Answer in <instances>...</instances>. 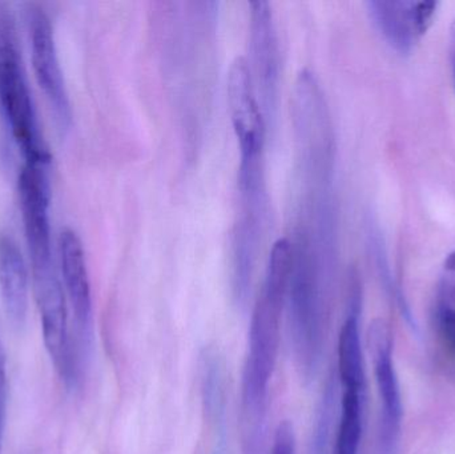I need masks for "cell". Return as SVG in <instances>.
<instances>
[{
  "label": "cell",
  "instance_id": "obj_1",
  "mask_svg": "<svg viewBox=\"0 0 455 454\" xmlns=\"http://www.w3.org/2000/svg\"><path fill=\"white\" fill-rule=\"evenodd\" d=\"M291 271L286 309L297 370L305 380L318 372L326 324V284L331 260L307 240L291 239Z\"/></svg>",
  "mask_w": 455,
  "mask_h": 454
},
{
  "label": "cell",
  "instance_id": "obj_2",
  "mask_svg": "<svg viewBox=\"0 0 455 454\" xmlns=\"http://www.w3.org/2000/svg\"><path fill=\"white\" fill-rule=\"evenodd\" d=\"M288 290V272L281 267H267L249 325L248 352L241 381L243 415H267V394L277 364L281 316Z\"/></svg>",
  "mask_w": 455,
  "mask_h": 454
},
{
  "label": "cell",
  "instance_id": "obj_3",
  "mask_svg": "<svg viewBox=\"0 0 455 454\" xmlns=\"http://www.w3.org/2000/svg\"><path fill=\"white\" fill-rule=\"evenodd\" d=\"M0 116L10 128L24 164L50 167L51 155L40 133L34 99L18 48L15 23L0 4Z\"/></svg>",
  "mask_w": 455,
  "mask_h": 454
},
{
  "label": "cell",
  "instance_id": "obj_4",
  "mask_svg": "<svg viewBox=\"0 0 455 454\" xmlns=\"http://www.w3.org/2000/svg\"><path fill=\"white\" fill-rule=\"evenodd\" d=\"M238 196L232 235V291L235 303L245 306L267 226V187L238 189Z\"/></svg>",
  "mask_w": 455,
  "mask_h": 454
},
{
  "label": "cell",
  "instance_id": "obj_5",
  "mask_svg": "<svg viewBox=\"0 0 455 454\" xmlns=\"http://www.w3.org/2000/svg\"><path fill=\"white\" fill-rule=\"evenodd\" d=\"M249 5V61H246L265 122L272 123L277 114L280 93V43L269 3L257 0Z\"/></svg>",
  "mask_w": 455,
  "mask_h": 454
},
{
  "label": "cell",
  "instance_id": "obj_6",
  "mask_svg": "<svg viewBox=\"0 0 455 454\" xmlns=\"http://www.w3.org/2000/svg\"><path fill=\"white\" fill-rule=\"evenodd\" d=\"M32 68L55 115L60 130H68L72 120L71 101L59 60L55 34L50 18L42 8H32L28 16Z\"/></svg>",
  "mask_w": 455,
  "mask_h": 454
},
{
  "label": "cell",
  "instance_id": "obj_7",
  "mask_svg": "<svg viewBox=\"0 0 455 454\" xmlns=\"http://www.w3.org/2000/svg\"><path fill=\"white\" fill-rule=\"evenodd\" d=\"M50 167L27 165L19 175L18 189L24 236L31 267L53 263L51 240Z\"/></svg>",
  "mask_w": 455,
  "mask_h": 454
},
{
  "label": "cell",
  "instance_id": "obj_8",
  "mask_svg": "<svg viewBox=\"0 0 455 454\" xmlns=\"http://www.w3.org/2000/svg\"><path fill=\"white\" fill-rule=\"evenodd\" d=\"M228 106L240 147V159L264 156V112L257 98L248 61L235 58L228 75Z\"/></svg>",
  "mask_w": 455,
  "mask_h": 454
},
{
  "label": "cell",
  "instance_id": "obj_9",
  "mask_svg": "<svg viewBox=\"0 0 455 454\" xmlns=\"http://www.w3.org/2000/svg\"><path fill=\"white\" fill-rule=\"evenodd\" d=\"M369 13L382 36L395 50L408 53L427 34L435 18V2H387L373 0L368 3Z\"/></svg>",
  "mask_w": 455,
  "mask_h": 454
},
{
  "label": "cell",
  "instance_id": "obj_10",
  "mask_svg": "<svg viewBox=\"0 0 455 454\" xmlns=\"http://www.w3.org/2000/svg\"><path fill=\"white\" fill-rule=\"evenodd\" d=\"M59 266L67 299L83 344L91 338L92 293L82 240L74 229H64L59 236Z\"/></svg>",
  "mask_w": 455,
  "mask_h": 454
},
{
  "label": "cell",
  "instance_id": "obj_11",
  "mask_svg": "<svg viewBox=\"0 0 455 454\" xmlns=\"http://www.w3.org/2000/svg\"><path fill=\"white\" fill-rule=\"evenodd\" d=\"M369 349L373 360L377 388L381 399L384 413L385 439L398 431L403 415L400 389L393 364L392 338L389 330L381 320H377L369 328Z\"/></svg>",
  "mask_w": 455,
  "mask_h": 454
},
{
  "label": "cell",
  "instance_id": "obj_12",
  "mask_svg": "<svg viewBox=\"0 0 455 454\" xmlns=\"http://www.w3.org/2000/svg\"><path fill=\"white\" fill-rule=\"evenodd\" d=\"M28 268L18 244L0 236V296L8 319L16 327L26 322L28 312Z\"/></svg>",
  "mask_w": 455,
  "mask_h": 454
},
{
  "label": "cell",
  "instance_id": "obj_13",
  "mask_svg": "<svg viewBox=\"0 0 455 454\" xmlns=\"http://www.w3.org/2000/svg\"><path fill=\"white\" fill-rule=\"evenodd\" d=\"M200 388L205 418L216 431H223L228 405L227 364L216 346H205L200 354Z\"/></svg>",
  "mask_w": 455,
  "mask_h": 454
},
{
  "label": "cell",
  "instance_id": "obj_14",
  "mask_svg": "<svg viewBox=\"0 0 455 454\" xmlns=\"http://www.w3.org/2000/svg\"><path fill=\"white\" fill-rule=\"evenodd\" d=\"M339 376L344 389L363 392L365 370H363V346H361L360 324H358L357 298L353 296L352 309L342 324L339 336Z\"/></svg>",
  "mask_w": 455,
  "mask_h": 454
},
{
  "label": "cell",
  "instance_id": "obj_15",
  "mask_svg": "<svg viewBox=\"0 0 455 454\" xmlns=\"http://www.w3.org/2000/svg\"><path fill=\"white\" fill-rule=\"evenodd\" d=\"M363 436V392L344 389L334 454H358Z\"/></svg>",
  "mask_w": 455,
  "mask_h": 454
},
{
  "label": "cell",
  "instance_id": "obj_16",
  "mask_svg": "<svg viewBox=\"0 0 455 454\" xmlns=\"http://www.w3.org/2000/svg\"><path fill=\"white\" fill-rule=\"evenodd\" d=\"M438 325L449 348L455 354V280L441 284L437 307Z\"/></svg>",
  "mask_w": 455,
  "mask_h": 454
},
{
  "label": "cell",
  "instance_id": "obj_17",
  "mask_svg": "<svg viewBox=\"0 0 455 454\" xmlns=\"http://www.w3.org/2000/svg\"><path fill=\"white\" fill-rule=\"evenodd\" d=\"M269 454H297L296 436L288 421H283L275 429Z\"/></svg>",
  "mask_w": 455,
  "mask_h": 454
},
{
  "label": "cell",
  "instance_id": "obj_18",
  "mask_svg": "<svg viewBox=\"0 0 455 454\" xmlns=\"http://www.w3.org/2000/svg\"><path fill=\"white\" fill-rule=\"evenodd\" d=\"M5 407H7V370H5L4 352L0 344V454H2L3 434H4Z\"/></svg>",
  "mask_w": 455,
  "mask_h": 454
},
{
  "label": "cell",
  "instance_id": "obj_19",
  "mask_svg": "<svg viewBox=\"0 0 455 454\" xmlns=\"http://www.w3.org/2000/svg\"><path fill=\"white\" fill-rule=\"evenodd\" d=\"M212 454H229V450H228L227 440L224 437V432L221 434V436L219 437V442H216L215 450H213Z\"/></svg>",
  "mask_w": 455,
  "mask_h": 454
},
{
  "label": "cell",
  "instance_id": "obj_20",
  "mask_svg": "<svg viewBox=\"0 0 455 454\" xmlns=\"http://www.w3.org/2000/svg\"><path fill=\"white\" fill-rule=\"evenodd\" d=\"M445 266L446 269H449V271L455 272V251L446 259Z\"/></svg>",
  "mask_w": 455,
  "mask_h": 454
},
{
  "label": "cell",
  "instance_id": "obj_21",
  "mask_svg": "<svg viewBox=\"0 0 455 454\" xmlns=\"http://www.w3.org/2000/svg\"><path fill=\"white\" fill-rule=\"evenodd\" d=\"M453 45H454V77H455V29L453 31Z\"/></svg>",
  "mask_w": 455,
  "mask_h": 454
}]
</instances>
